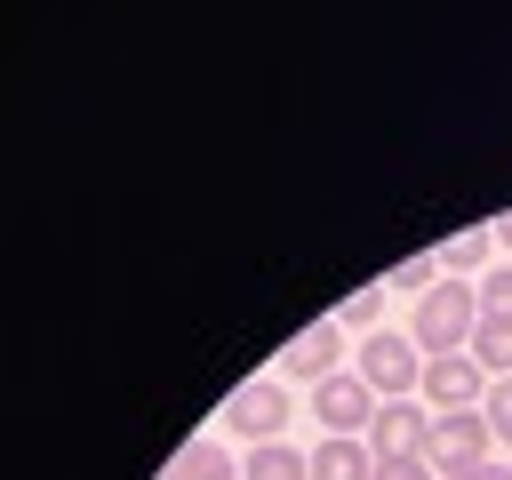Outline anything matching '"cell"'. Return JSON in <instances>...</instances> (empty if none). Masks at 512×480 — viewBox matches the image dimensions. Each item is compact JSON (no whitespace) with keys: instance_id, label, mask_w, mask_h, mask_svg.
Masks as SVG:
<instances>
[{"instance_id":"obj_1","label":"cell","mask_w":512,"mask_h":480,"mask_svg":"<svg viewBox=\"0 0 512 480\" xmlns=\"http://www.w3.org/2000/svg\"><path fill=\"white\" fill-rule=\"evenodd\" d=\"M472 328H480V288H464V280H432V288L416 296V328H408V344H416L424 360H448L456 344H472Z\"/></svg>"},{"instance_id":"obj_2","label":"cell","mask_w":512,"mask_h":480,"mask_svg":"<svg viewBox=\"0 0 512 480\" xmlns=\"http://www.w3.org/2000/svg\"><path fill=\"white\" fill-rule=\"evenodd\" d=\"M488 416L480 408H456V416H432V440H424V464L440 472V480H456V472H472V464H488Z\"/></svg>"},{"instance_id":"obj_3","label":"cell","mask_w":512,"mask_h":480,"mask_svg":"<svg viewBox=\"0 0 512 480\" xmlns=\"http://www.w3.org/2000/svg\"><path fill=\"white\" fill-rule=\"evenodd\" d=\"M360 384H368L376 400H408V392L424 384V352H416L408 336H384V328H376V336L360 344Z\"/></svg>"},{"instance_id":"obj_4","label":"cell","mask_w":512,"mask_h":480,"mask_svg":"<svg viewBox=\"0 0 512 480\" xmlns=\"http://www.w3.org/2000/svg\"><path fill=\"white\" fill-rule=\"evenodd\" d=\"M312 408H320L328 440H360V432L376 424V408H384V400H376V392L360 384V368H352V376L336 368V376H320V384H312Z\"/></svg>"},{"instance_id":"obj_5","label":"cell","mask_w":512,"mask_h":480,"mask_svg":"<svg viewBox=\"0 0 512 480\" xmlns=\"http://www.w3.org/2000/svg\"><path fill=\"white\" fill-rule=\"evenodd\" d=\"M424 440H432V408L424 400H384L376 424H368V456L376 464L384 456H424Z\"/></svg>"},{"instance_id":"obj_6","label":"cell","mask_w":512,"mask_h":480,"mask_svg":"<svg viewBox=\"0 0 512 480\" xmlns=\"http://www.w3.org/2000/svg\"><path fill=\"white\" fill-rule=\"evenodd\" d=\"M440 416H456V408H472V400H488V376H480V360L472 352H448V360H424V384H416Z\"/></svg>"},{"instance_id":"obj_7","label":"cell","mask_w":512,"mask_h":480,"mask_svg":"<svg viewBox=\"0 0 512 480\" xmlns=\"http://www.w3.org/2000/svg\"><path fill=\"white\" fill-rule=\"evenodd\" d=\"M224 424H232V432H248V440H272V432L288 424V392H280V384H264V376H248V384L224 400Z\"/></svg>"},{"instance_id":"obj_8","label":"cell","mask_w":512,"mask_h":480,"mask_svg":"<svg viewBox=\"0 0 512 480\" xmlns=\"http://www.w3.org/2000/svg\"><path fill=\"white\" fill-rule=\"evenodd\" d=\"M336 360H344V328L336 320H312L304 336L280 344V376H336Z\"/></svg>"},{"instance_id":"obj_9","label":"cell","mask_w":512,"mask_h":480,"mask_svg":"<svg viewBox=\"0 0 512 480\" xmlns=\"http://www.w3.org/2000/svg\"><path fill=\"white\" fill-rule=\"evenodd\" d=\"M160 480H240V456L232 448H216V440H184L176 456H168V472Z\"/></svg>"},{"instance_id":"obj_10","label":"cell","mask_w":512,"mask_h":480,"mask_svg":"<svg viewBox=\"0 0 512 480\" xmlns=\"http://www.w3.org/2000/svg\"><path fill=\"white\" fill-rule=\"evenodd\" d=\"M312 480H376L368 440H320L312 448Z\"/></svg>"},{"instance_id":"obj_11","label":"cell","mask_w":512,"mask_h":480,"mask_svg":"<svg viewBox=\"0 0 512 480\" xmlns=\"http://www.w3.org/2000/svg\"><path fill=\"white\" fill-rule=\"evenodd\" d=\"M240 480H312V456H304V448H280V440H264V448L240 464Z\"/></svg>"},{"instance_id":"obj_12","label":"cell","mask_w":512,"mask_h":480,"mask_svg":"<svg viewBox=\"0 0 512 480\" xmlns=\"http://www.w3.org/2000/svg\"><path fill=\"white\" fill-rule=\"evenodd\" d=\"M472 360H480V376H512V320H480L472 328Z\"/></svg>"},{"instance_id":"obj_13","label":"cell","mask_w":512,"mask_h":480,"mask_svg":"<svg viewBox=\"0 0 512 480\" xmlns=\"http://www.w3.org/2000/svg\"><path fill=\"white\" fill-rule=\"evenodd\" d=\"M488 248H496V232H456L448 248H432V264H448V280H464L472 264H488Z\"/></svg>"},{"instance_id":"obj_14","label":"cell","mask_w":512,"mask_h":480,"mask_svg":"<svg viewBox=\"0 0 512 480\" xmlns=\"http://www.w3.org/2000/svg\"><path fill=\"white\" fill-rule=\"evenodd\" d=\"M480 320H512V264H496L480 280Z\"/></svg>"},{"instance_id":"obj_15","label":"cell","mask_w":512,"mask_h":480,"mask_svg":"<svg viewBox=\"0 0 512 480\" xmlns=\"http://www.w3.org/2000/svg\"><path fill=\"white\" fill-rule=\"evenodd\" d=\"M480 416H488V432H496V440H512V376H488V400H480Z\"/></svg>"},{"instance_id":"obj_16","label":"cell","mask_w":512,"mask_h":480,"mask_svg":"<svg viewBox=\"0 0 512 480\" xmlns=\"http://www.w3.org/2000/svg\"><path fill=\"white\" fill-rule=\"evenodd\" d=\"M432 272H440L432 256H408V264H392V280H384V288H408V296H424V288H432Z\"/></svg>"},{"instance_id":"obj_17","label":"cell","mask_w":512,"mask_h":480,"mask_svg":"<svg viewBox=\"0 0 512 480\" xmlns=\"http://www.w3.org/2000/svg\"><path fill=\"white\" fill-rule=\"evenodd\" d=\"M376 312H384V288H360V296L336 312V328H360V320H376Z\"/></svg>"},{"instance_id":"obj_18","label":"cell","mask_w":512,"mask_h":480,"mask_svg":"<svg viewBox=\"0 0 512 480\" xmlns=\"http://www.w3.org/2000/svg\"><path fill=\"white\" fill-rule=\"evenodd\" d=\"M376 480H432V464H424V456H384Z\"/></svg>"},{"instance_id":"obj_19","label":"cell","mask_w":512,"mask_h":480,"mask_svg":"<svg viewBox=\"0 0 512 480\" xmlns=\"http://www.w3.org/2000/svg\"><path fill=\"white\" fill-rule=\"evenodd\" d=\"M456 480H512L504 464H472V472H456Z\"/></svg>"},{"instance_id":"obj_20","label":"cell","mask_w":512,"mask_h":480,"mask_svg":"<svg viewBox=\"0 0 512 480\" xmlns=\"http://www.w3.org/2000/svg\"><path fill=\"white\" fill-rule=\"evenodd\" d=\"M496 248H504V256H512V216H504V224H496Z\"/></svg>"}]
</instances>
